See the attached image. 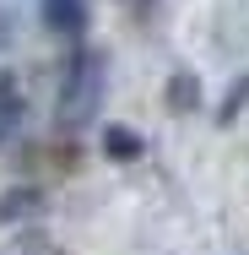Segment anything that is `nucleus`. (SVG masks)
<instances>
[{
	"label": "nucleus",
	"instance_id": "2",
	"mask_svg": "<svg viewBox=\"0 0 249 255\" xmlns=\"http://www.w3.org/2000/svg\"><path fill=\"white\" fill-rule=\"evenodd\" d=\"M44 27L76 38V33L87 27V5H82V0H44Z\"/></svg>",
	"mask_w": 249,
	"mask_h": 255
},
{
	"label": "nucleus",
	"instance_id": "1",
	"mask_svg": "<svg viewBox=\"0 0 249 255\" xmlns=\"http://www.w3.org/2000/svg\"><path fill=\"white\" fill-rule=\"evenodd\" d=\"M103 103V54L82 49L65 65V82H60V125L65 130H82Z\"/></svg>",
	"mask_w": 249,
	"mask_h": 255
},
{
	"label": "nucleus",
	"instance_id": "4",
	"mask_svg": "<svg viewBox=\"0 0 249 255\" xmlns=\"http://www.w3.org/2000/svg\"><path fill=\"white\" fill-rule=\"evenodd\" d=\"M141 141L130 136V130H108V152H136Z\"/></svg>",
	"mask_w": 249,
	"mask_h": 255
},
{
	"label": "nucleus",
	"instance_id": "3",
	"mask_svg": "<svg viewBox=\"0 0 249 255\" xmlns=\"http://www.w3.org/2000/svg\"><path fill=\"white\" fill-rule=\"evenodd\" d=\"M16 120H22V93H16V82H11V76H0V147L11 141Z\"/></svg>",
	"mask_w": 249,
	"mask_h": 255
}]
</instances>
